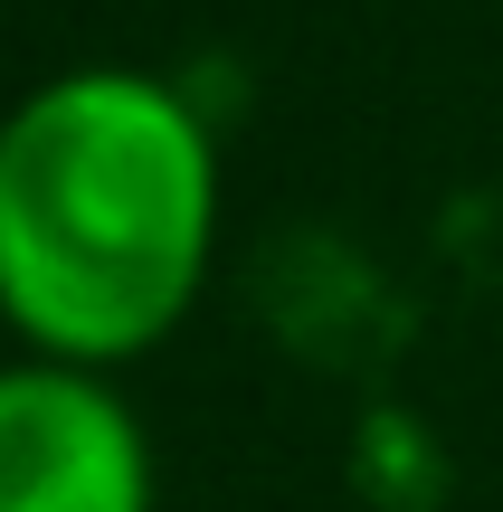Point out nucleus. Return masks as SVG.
Returning a JSON list of instances; mask_svg holds the SVG:
<instances>
[{
  "label": "nucleus",
  "mask_w": 503,
  "mask_h": 512,
  "mask_svg": "<svg viewBox=\"0 0 503 512\" xmlns=\"http://www.w3.org/2000/svg\"><path fill=\"white\" fill-rule=\"evenodd\" d=\"M228 162L200 95L133 57H76L0 114V332L38 361L133 370L200 313Z\"/></svg>",
  "instance_id": "1"
},
{
  "label": "nucleus",
  "mask_w": 503,
  "mask_h": 512,
  "mask_svg": "<svg viewBox=\"0 0 503 512\" xmlns=\"http://www.w3.org/2000/svg\"><path fill=\"white\" fill-rule=\"evenodd\" d=\"M0 512H162V456L114 370L0 361Z\"/></svg>",
  "instance_id": "2"
}]
</instances>
